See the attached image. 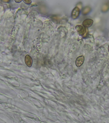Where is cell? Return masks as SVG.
<instances>
[{
	"label": "cell",
	"mask_w": 109,
	"mask_h": 123,
	"mask_svg": "<svg viewBox=\"0 0 109 123\" xmlns=\"http://www.w3.org/2000/svg\"><path fill=\"white\" fill-rule=\"evenodd\" d=\"M93 23V21L92 19H87L84 21L83 22L82 25L83 26L86 27H89L92 25Z\"/></svg>",
	"instance_id": "4"
},
{
	"label": "cell",
	"mask_w": 109,
	"mask_h": 123,
	"mask_svg": "<svg viewBox=\"0 0 109 123\" xmlns=\"http://www.w3.org/2000/svg\"><path fill=\"white\" fill-rule=\"evenodd\" d=\"M25 63L28 67H31L32 65V64L33 61L31 57L29 55H27L25 56Z\"/></svg>",
	"instance_id": "5"
},
{
	"label": "cell",
	"mask_w": 109,
	"mask_h": 123,
	"mask_svg": "<svg viewBox=\"0 0 109 123\" xmlns=\"http://www.w3.org/2000/svg\"><path fill=\"white\" fill-rule=\"evenodd\" d=\"M84 56H79L76 60L75 65L77 67H80L84 63Z\"/></svg>",
	"instance_id": "3"
},
{
	"label": "cell",
	"mask_w": 109,
	"mask_h": 123,
	"mask_svg": "<svg viewBox=\"0 0 109 123\" xmlns=\"http://www.w3.org/2000/svg\"><path fill=\"white\" fill-rule=\"evenodd\" d=\"M108 51H109V46H108Z\"/></svg>",
	"instance_id": "8"
},
{
	"label": "cell",
	"mask_w": 109,
	"mask_h": 123,
	"mask_svg": "<svg viewBox=\"0 0 109 123\" xmlns=\"http://www.w3.org/2000/svg\"><path fill=\"white\" fill-rule=\"evenodd\" d=\"M75 29L77 32L78 35L80 36H84L86 32V29L85 27L81 25H77L75 27Z\"/></svg>",
	"instance_id": "2"
},
{
	"label": "cell",
	"mask_w": 109,
	"mask_h": 123,
	"mask_svg": "<svg viewBox=\"0 0 109 123\" xmlns=\"http://www.w3.org/2000/svg\"><path fill=\"white\" fill-rule=\"evenodd\" d=\"M91 10V9L90 7H86L83 9L82 13L84 15H86L88 14L89 13H90Z\"/></svg>",
	"instance_id": "6"
},
{
	"label": "cell",
	"mask_w": 109,
	"mask_h": 123,
	"mask_svg": "<svg viewBox=\"0 0 109 123\" xmlns=\"http://www.w3.org/2000/svg\"><path fill=\"white\" fill-rule=\"evenodd\" d=\"M109 6L108 4H104L102 8V11L103 12H106L108 11V10H109Z\"/></svg>",
	"instance_id": "7"
},
{
	"label": "cell",
	"mask_w": 109,
	"mask_h": 123,
	"mask_svg": "<svg viewBox=\"0 0 109 123\" xmlns=\"http://www.w3.org/2000/svg\"><path fill=\"white\" fill-rule=\"evenodd\" d=\"M80 13V9L79 7H76L74 8L71 13V17L73 19H75L79 17Z\"/></svg>",
	"instance_id": "1"
}]
</instances>
